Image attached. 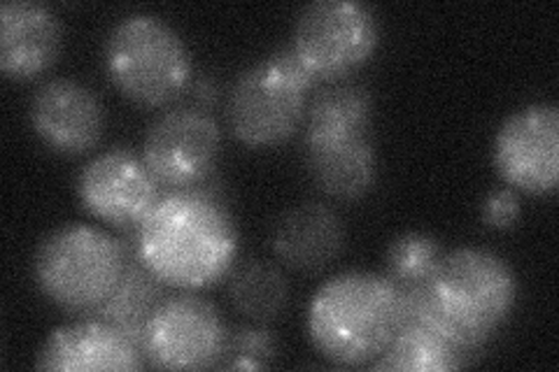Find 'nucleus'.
Instances as JSON below:
<instances>
[{"mask_svg": "<svg viewBox=\"0 0 559 372\" xmlns=\"http://www.w3.org/2000/svg\"><path fill=\"white\" fill-rule=\"evenodd\" d=\"M133 254L175 289L215 285L238 254V230L226 207L194 189H173L135 228Z\"/></svg>", "mask_w": 559, "mask_h": 372, "instance_id": "obj_1", "label": "nucleus"}, {"mask_svg": "<svg viewBox=\"0 0 559 372\" xmlns=\"http://www.w3.org/2000/svg\"><path fill=\"white\" fill-rule=\"evenodd\" d=\"M515 300L518 279L509 261L483 247H457L443 254L427 300L408 322L425 319L466 357L492 338Z\"/></svg>", "mask_w": 559, "mask_h": 372, "instance_id": "obj_2", "label": "nucleus"}, {"mask_svg": "<svg viewBox=\"0 0 559 372\" xmlns=\"http://www.w3.org/2000/svg\"><path fill=\"white\" fill-rule=\"evenodd\" d=\"M371 119V94L357 82H331L310 100L304 135L306 166L326 196L357 201L376 184Z\"/></svg>", "mask_w": 559, "mask_h": 372, "instance_id": "obj_3", "label": "nucleus"}, {"mask_svg": "<svg viewBox=\"0 0 559 372\" xmlns=\"http://www.w3.org/2000/svg\"><path fill=\"white\" fill-rule=\"evenodd\" d=\"M401 326V303L392 281L371 271L329 277L308 305V338L338 365L373 363Z\"/></svg>", "mask_w": 559, "mask_h": 372, "instance_id": "obj_4", "label": "nucleus"}, {"mask_svg": "<svg viewBox=\"0 0 559 372\" xmlns=\"http://www.w3.org/2000/svg\"><path fill=\"white\" fill-rule=\"evenodd\" d=\"M127 244L92 224L51 230L33 256L35 285L51 303L70 312H94L124 275Z\"/></svg>", "mask_w": 559, "mask_h": 372, "instance_id": "obj_5", "label": "nucleus"}, {"mask_svg": "<svg viewBox=\"0 0 559 372\" xmlns=\"http://www.w3.org/2000/svg\"><path fill=\"white\" fill-rule=\"evenodd\" d=\"M103 61L119 92L147 108L178 98L194 68L180 33L150 12L121 16L105 40Z\"/></svg>", "mask_w": 559, "mask_h": 372, "instance_id": "obj_6", "label": "nucleus"}, {"mask_svg": "<svg viewBox=\"0 0 559 372\" xmlns=\"http://www.w3.org/2000/svg\"><path fill=\"white\" fill-rule=\"evenodd\" d=\"M314 80L292 47L242 70L226 100L229 129L248 147H273L299 131Z\"/></svg>", "mask_w": 559, "mask_h": 372, "instance_id": "obj_7", "label": "nucleus"}, {"mask_svg": "<svg viewBox=\"0 0 559 372\" xmlns=\"http://www.w3.org/2000/svg\"><path fill=\"white\" fill-rule=\"evenodd\" d=\"M378 40V16L361 0H312L296 16L292 51L312 80L336 82L369 61Z\"/></svg>", "mask_w": 559, "mask_h": 372, "instance_id": "obj_8", "label": "nucleus"}, {"mask_svg": "<svg viewBox=\"0 0 559 372\" xmlns=\"http://www.w3.org/2000/svg\"><path fill=\"white\" fill-rule=\"evenodd\" d=\"M226 340L219 310L197 293L166 296L145 326V357L156 368H215Z\"/></svg>", "mask_w": 559, "mask_h": 372, "instance_id": "obj_9", "label": "nucleus"}, {"mask_svg": "<svg viewBox=\"0 0 559 372\" xmlns=\"http://www.w3.org/2000/svg\"><path fill=\"white\" fill-rule=\"evenodd\" d=\"M501 180L532 196L552 193L559 182V108L530 103L501 121L492 147Z\"/></svg>", "mask_w": 559, "mask_h": 372, "instance_id": "obj_10", "label": "nucleus"}, {"mask_svg": "<svg viewBox=\"0 0 559 372\" xmlns=\"http://www.w3.org/2000/svg\"><path fill=\"white\" fill-rule=\"evenodd\" d=\"M219 143V123L207 110L173 108L150 123L140 156L162 187L191 189L213 170Z\"/></svg>", "mask_w": 559, "mask_h": 372, "instance_id": "obj_11", "label": "nucleus"}, {"mask_svg": "<svg viewBox=\"0 0 559 372\" xmlns=\"http://www.w3.org/2000/svg\"><path fill=\"white\" fill-rule=\"evenodd\" d=\"M78 196L96 219L115 228L135 230L162 199V184L143 156L115 147L96 154L82 166Z\"/></svg>", "mask_w": 559, "mask_h": 372, "instance_id": "obj_12", "label": "nucleus"}, {"mask_svg": "<svg viewBox=\"0 0 559 372\" xmlns=\"http://www.w3.org/2000/svg\"><path fill=\"white\" fill-rule=\"evenodd\" d=\"M28 119L35 135L59 154H84L96 147L105 123L100 98L70 77H51L35 88Z\"/></svg>", "mask_w": 559, "mask_h": 372, "instance_id": "obj_13", "label": "nucleus"}, {"mask_svg": "<svg viewBox=\"0 0 559 372\" xmlns=\"http://www.w3.org/2000/svg\"><path fill=\"white\" fill-rule=\"evenodd\" d=\"M35 368L59 372L140 370L145 368V351L121 328L92 316L51 331Z\"/></svg>", "mask_w": 559, "mask_h": 372, "instance_id": "obj_14", "label": "nucleus"}, {"mask_svg": "<svg viewBox=\"0 0 559 372\" xmlns=\"http://www.w3.org/2000/svg\"><path fill=\"white\" fill-rule=\"evenodd\" d=\"M63 31L59 16L38 0L0 5V70L10 80H33L55 65Z\"/></svg>", "mask_w": 559, "mask_h": 372, "instance_id": "obj_15", "label": "nucleus"}, {"mask_svg": "<svg viewBox=\"0 0 559 372\" xmlns=\"http://www.w3.org/2000/svg\"><path fill=\"white\" fill-rule=\"evenodd\" d=\"M343 244V219L324 203L294 205L273 228V252L294 271H322L341 254Z\"/></svg>", "mask_w": 559, "mask_h": 372, "instance_id": "obj_16", "label": "nucleus"}, {"mask_svg": "<svg viewBox=\"0 0 559 372\" xmlns=\"http://www.w3.org/2000/svg\"><path fill=\"white\" fill-rule=\"evenodd\" d=\"M162 285L164 281L131 252L124 275L117 281L115 291L103 300V303L92 312V316H98L103 322L121 328L131 340L140 345V349H143L145 326L150 322V316L156 310V305L166 298Z\"/></svg>", "mask_w": 559, "mask_h": 372, "instance_id": "obj_17", "label": "nucleus"}, {"mask_svg": "<svg viewBox=\"0 0 559 372\" xmlns=\"http://www.w3.org/2000/svg\"><path fill=\"white\" fill-rule=\"evenodd\" d=\"M464 353L445 335L425 319L401 324L392 343L371 363L373 370H404V372H443L462 368Z\"/></svg>", "mask_w": 559, "mask_h": 372, "instance_id": "obj_18", "label": "nucleus"}, {"mask_svg": "<svg viewBox=\"0 0 559 372\" xmlns=\"http://www.w3.org/2000/svg\"><path fill=\"white\" fill-rule=\"evenodd\" d=\"M234 308L257 324H269L289 303V281L273 261L250 259L240 263L229 279Z\"/></svg>", "mask_w": 559, "mask_h": 372, "instance_id": "obj_19", "label": "nucleus"}, {"mask_svg": "<svg viewBox=\"0 0 559 372\" xmlns=\"http://www.w3.org/2000/svg\"><path fill=\"white\" fill-rule=\"evenodd\" d=\"M443 254L439 240L419 230H408L390 242L384 252L382 275L392 281L399 293H423L429 289Z\"/></svg>", "mask_w": 559, "mask_h": 372, "instance_id": "obj_20", "label": "nucleus"}, {"mask_svg": "<svg viewBox=\"0 0 559 372\" xmlns=\"http://www.w3.org/2000/svg\"><path fill=\"white\" fill-rule=\"evenodd\" d=\"M277 345L273 333L264 326H245L226 333V340L215 368L224 370H259L275 361Z\"/></svg>", "mask_w": 559, "mask_h": 372, "instance_id": "obj_21", "label": "nucleus"}, {"mask_svg": "<svg viewBox=\"0 0 559 372\" xmlns=\"http://www.w3.org/2000/svg\"><path fill=\"white\" fill-rule=\"evenodd\" d=\"M520 217V199L509 187L489 193L483 205V221L492 228H511Z\"/></svg>", "mask_w": 559, "mask_h": 372, "instance_id": "obj_22", "label": "nucleus"}]
</instances>
